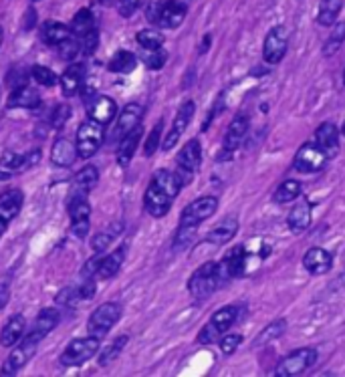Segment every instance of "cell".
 Masks as SVG:
<instances>
[{
  "label": "cell",
  "mask_w": 345,
  "mask_h": 377,
  "mask_svg": "<svg viewBox=\"0 0 345 377\" xmlns=\"http://www.w3.org/2000/svg\"><path fill=\"white\" fill-rule=\"evenodd\" d=\"M182 188H184V182L178 171H155L150 186L146 190V196H143V206H146L148 214L154 218H164L170 212L172 202Z\"/></svg>",
  "instance_id": "cell-1"
},
{
  "label": "cell",
  "mask_w": 345,
  "mask_h": 377,
  "mask_svg": "<svg viewBox=\"0 0 345 377\" xmlns=\"http://www.w3.org/2000/svg\"><path fill=\"white\" fill-rule=\"evenodd\" d=\"M220 287H223V278L218 274V262L214 260H208L200 269H196L188 280V291L196 301H204Z\"/></svg>",
  "instance_id": "cell-2"
},
{
  "label": "cell",
  "mask_w": 345,
  "mask_h": 377,
  "mask_svg": "<svg viewBox=\"0 0 345 377\" xmlns=\"http://www.w3.org/2000/svg\"><path fill=\"white\" fill-rule=\"evenodd\" d=\"M239 319V307L234 305H228V307L218 308L206 325L200 329V335H198V343L200 345H212L216 343L230 327L237 323Z\"/></svg>",
  "instance_id": "cell-3"
},
{
  "label": "cell",
  "mask_w": 345,
  "mask_h": 377,
  "mask_svg": "<svg viewBox=\"0 0 345 377\" xmlns=\"http://www.w3.org/2000/svg\"><path fill=\"white\" fill-rule=\"evenodd\" d=\"M121 317V305L118 303H104L95 308L87 321V329H89V335L97 337V339H104L105 335L109 333V329L120 321Z\"/></svg>",
  "instance_id": "cell-4"
},
{
  "label": "cell",
  "mask_w": 345,
  "mask_h": 377,
  "mask_svg": "<svg viewBox=\"0 0 345 377\" xmlns=\"http://www.w3.org/2000/svg\"><path fill=\"white\" fill-rule=\"evenodd\" d=\"M315 361H317V349H313V347H301V349H297V351H291L285 360L276 365L275 376H301V374H305V371L309 369Z\"/></svg>",
  "instance_id": "cell-5"
},
{
  "label": "cell",
  "mask_w": 345,
  "mask_h": 377,
  "mask_svg": "<svg viewBox=\"0 0 345 377\" xmlns=\"http://www.w3.org/2000/svg\"><path fill=\"white\" fill-rule=\"evenodd\" d=\"M104 139V125L93 120L85 121V123L79 127V131H77V152H79V157L89 159L91 155L97 154V150L101 148Z\"/></svg>",
  "instance_id": "cell-6"
},
{
  "label": "cell",
  "mask_w": 345,
  "mask_h": 377,
  "mask_svg": "<svg viewBox=\"0 0 345 377\" xmlns=\"http://www.w3.org/2000/svg\"><path fill=\"white\" fill-rule=\"evenodd\" d=\"M97 351H99V339L89 335V337H81V339L71 341L69 347L63 351V355H61L59 361H61V365H67V367L83 365L85 361L95 357Z\"/></svg>",
  "instance_id": "cell-7"
},
{
  "label": "cell",
  "mask_w": 345,
  "mask_h": 377,
  "mask_svg": "<svg viewBox=\"0 0 345 377\" xmlns=\"http://www.w3.org/2000/svg\"><path fill=\"white\" fill-rule=\"evenodd\" d=\"M328 159L329 155L315 141H307L299 148V152L295 155L293 168L301 173H313V171L323 170Z\"/></svg>",
  "instance_id": "cell-8"
},
{
  "label": "cell",
  "mask_w": 345,
  "mask_h": 377,
  "mask_svg": "<svg viewBox=\"0 0 345 377\" xmlns=\"http://www.w3.org/2000/svg\"><path fill=\"white\" fill-rule=\"evenodd\" d=\"M176 164H178V170L176 171L180 173L184 186L190 184L194 173L198 171L200 164H202V145H200V141H198V139H190V141L182 148V152L178 154Z\"/></svg>",
  "instance_id": "cell-9"
},
{
  "label": "cell",
  "mask_w": 345,
  "mask_h": 377,
  "mask_svg": "<svg viewBox=\"0 0 345 377\" xmlns=\"http://www.w3.org/2000/svg\"><path fill=\"white\" fill-rule=\"evenodd\" d=\"M218 210V200L214 196H202L192 200L180 214V226H198L208 220Z\"/></svg>",
  "instance_id": "cell-10"
},
{
  "label": "cell",
  "mask_w": 345,
  "mask_h": 377,
  "mask_svg": "<svg viewBox=\"0 0 345 377\" xmlns=\"http://www.w3.org/2000/svg\"><path fill=\"white\" fill-rule=\"evenodd\" d=\"M59 321H61V313H59L57 308H43V311L38 313V317H36L31 333L22 339V343H24V345H31V347H38V343L43 341L55 327L59 325Z\"/></svg>",
  "instance_id": "cell-11"
},
{
  "label": "cell",
  "mask_w": 345,
  "mask_h": 377,
  "mask_svg": "<svg viewBox=\"0 0 345 377\" xmlns=\"http://www.w3.org/2000/svg\"><path fill=\"white\" fill-rule=\"evenodd\" d=\"M38 159H41L38 150H35L33 154H15V152L2 154V157H0V180L13 178L15 173H20L27 168H33Z\"/></svg>",
  "instance_id": "cell-12"
},
{
  "label": "cell",
  "mask_w": 345,
  "mask_h": 377,
  "mask_svg": "<svg viewBox=\"0 0 345 377\" xmlns=\"http://www.w3.org/2000/svg\"><path fill=\"white\" fill-rule=\"evenodd\" d=\"M244 266H246V250H244V246L242 244L232 246L225 255V258L218 262V274L223 278V285H226L232 278L242 276L244 274Z\"/></svg>",
  "instance_id": "cell-13"
},
{
  "label": "cell",
  "mask_w": 345,
  "mask_h": 377,
  "mask_svg": "<svg viewBox=\"0 0 345 377\" xmlns=\"http://www.w3.org/2000/svg\"><path fill=\"white\" fill-rule=\"evenodd\" d=\"M285 52H287V31L283 27H273L262 43V59L269 65H276L283 61Z\"/></svg>",
  "instance_id": "cell-14"
},
{
  "label": "cell",
  "mask_w": 345,
  "mask_h": 377,
  "mask_svg": "<svg viewBox=\"0 0 345 377\" xmlns=\"http://www.w3.org/2000/svg\"><path fill=\"white\" fill-rule=\"evenodd\" d=\"M194 111H196V105H194V101L182 103V107H180V109H178V113H176V120H174L172 129H170V134L166 136L164 143H162V150H164V152H170V150L176 148V143L180 141V137L184 136V131L188 129L192 118H194Z\"/></svg>",
  "instance_id": "cell-15"
},
{
  "label": "cell",
  "mask_w": 345,
  "mask_h": 377,
  "mask_svg": "<svg viewBox=\"0 0 345 377\" xmlns=\"http://www.w3.org/2000/svg\"><path fill=\"white\" fill-rule=\"evenodd\" d=\"M141 115H143V107L139 103H129L123 107V111L120 113V120L115 123V129L111 134V139L120 143L123 137L127 136L129 131H134L136 127H139V121H141Z\"/></svg>",
  "instance_id": "cell-16"
},
{
  "label": "cell",
  "mask_w": 345,
  "mask_h": 377,
  "mask_svg": "<svg viewBox=\"0 0 345 377\" xmlns=\"http://www.w3.org/2000/svg\"><path fill=\"white\" fill-rule=\"evenodd\" d=\"M246 131H248V118L244 113H239L226 127L225 139H223V152H226L228 155H232V152H237L244 136H246Z\"/></svg>",
  "instance_id": "cell-17"
},
{
  "label": "cell",
  "mask_w": 345,
  "mask_h": 377,
  "mask_svg": "<svg viewBox=\"0 0 345 377\" xmlns=\"http://www.w3.org/2000/svg\"><path fill=\"white\" fill-rule=\"evenodd\" d=\"M303 266H305V271L309 274L319 276V274H325L331 271V266H333V257L329 255L325 248L313 246V248H309V250L305 252V257H303Z\"/></svg>",
  "instance_id": "cell-18"
},
{
  "label": "cell",
  "mask_w": 345,
  "mask_h": 377,
  "mask_svg": "<svg viewBox=\"0 0 345 377\" xmlns=\"http://www.w3.org/2000/svg\"><path fill=\"white\" fill-rule=\"evenodd\" d=\"M186 18V6L180 0H168L160 6V15H157V24L162 29H178Z\"/></svg>",
  "instance_id": "cell-19"
},
{
  "label": "cell",
  "mask_w": 345,
  "mask_h": 377,
  "mask_svg": "<svg viewBox=\"0 0 345 377\" xmlns=\"http://www.w3.org/2000/svg\"><path fill=\"white\" fill-rule=\"evenodd\" d=\"M313 141L325 152L328 155H333L339 148V131H337V125L333 121H325L321 123L317 129H315V137Z\"/></svg>",
  "instance_id": "cell-20"
},
{
  "label": "cell",
  "mask_w": 345,
  "mask_h": 377,
  "mask_svg": "<svg viewBox=\"0 0 345 377\" xmlns=\"http://www.w3.org/2000/svg\"><path fill=\"white\" fill-rule=\"evenodd\" d=\"M115 113H118V103L107 95L93 99L89 105V120L97 121L101 125H107L109 121L115 120Z\"/></svg>",
  "instance_id": "cell-21"
},
{
  "label": "cell",
  "mask_w": 345,
  "mask_h": 377,
  "mask_svg": "<svg viewBox=\"0 0 345 377\" xmlns=\"http://www.w3.org/2000/svg\"><path fill=\"white\" fill-rule=\"evenodd\" d=\"M77 145H73L67 137H59L55 143H52V150H51V162L55 166H59V168H69L75 164V159H77Z\"/></svg>",
  "instance_id": "cell-22"
},
{
  "label": "cell",
  "mask_w": 345,
  "mask_h": 377,
  "mask_svg": "<svg viewBox=\"0 0 345 377\" xmlns=\"http://www.w3.org/2000/svg\"><path fill=\"white\" fill-rule=\"evenodd\" d=\"M22 192L20 190H6L0 194V218L8 224L15 220L22 208Z\"/></svg>",
  "instance_id": "cell-23"
},
{
  "label": "cell",
  "mask_w": 345,
  "mask_h": 377,
  "mask_svg": "<svg viewBox=\"0 0 345 377\" xmlns=\"http://www.w3.org/2000/svg\"><path fill=\"white\" fill-rule=\"evenodd\" d=\"M311 202L305 198H297V204L291 208L289 216H287V224L293 232H303L305 228H309L311 224Z\"/></svg>",
  "instance_id": "cell-24"
},
{
  "label": "cell",
  "mask_w": 345,
  "mask_h": 377,
  "mask_svg": "<svg viewBox=\"0 0 345 377\" xmlns=\"http://www.w3.org/2000/svg\"><path fill=\"white\" fill-rule=\"evenodd\" d=\"M38 103H41V95H38L35 87L31 85H20L8 97V107L10 109H33Z\"/></svg>",
  "instance_id": "cell-25"
},
{
  "label": "cell",
  "mask_w": 345,
  "mask_h": 377,
  "mask_svg": "<svg viewBox=\"0 0 345 377\" xmlns=\"http://www.w3.org/2000/svg\"><path fill=\"white\" fill-rule=\"evenodd\" d=\"M83 77H85V69L83 65H71L63 77H61V91L65 97H75L81 87H83Z\"/></svg>",
  "instance_id": "cell-26"
},
{
  "label": "cell",
  "mask_w": 345,
  "mask_h": 377,
  "mask_svg": "<svg viewBox=\"0 0 345 377\" xmlns=\"http://www.w3.org/2000/svg\"><path fill=\"white\" fill-rule=\"evenodd\" d=\"M24 329H27V319H24L22 315H13V317L6 321V325L2 327L0 343H2L4 347H15V345L20 341Z\"/></svg>",
  "instance_id": "cell-27"
},
{
  "label": "cell",
  "mask_w": 345,
  "mask_h": 377,
  "mask_svg": "<svg viewBox=\"0 0 345 377\" xmlns=\"http://www.w3.org/2000/svg\"><path fill=\"white\" fill-rule=\"evenodd\" d=\"M141 134H143V129L136 127L134 131H129V134L120 141V148H118V164H120L121 168H125V166L132 162V157H134L136 150H138L139 141H141Z\"/></svg>",
  "instance_id": "cell-28"
},
{
  "label": "cell",
  "mask_w": 345,
  "mask_h": 377,
  "mask_svg": "<svg viewBox=\"0 0 345 377\" xmlns=\"http://www.w3.org/2000/svg\"><path fill=\"white\" fill-rule=\"evenodd\" d=\"M33 355H35V351L27 349L24 345H17L15 351L8 355V360L4 361L0 374H2V376H15V374H18V371L27 365V361L31 360Z\"/></svg>",
  "instance_id": "cell-29"
},
{
  "label": "cell",
  "mask_w": 345,
  "mask_h": 377,
  "mask_svg": "<svg viewBox=\"0 0 345 377\" xmlns=\"http://www.w3.org/2000/svg\"><path fill=\"white\" fill-rule=\"evenodd\" d=\"M97 180H99L97 168L95 166H85L75 176V184H73V194L71 196H87L91 190L95 188Z\"/></svg>",
  "instance_id": "cell-30"
},
{
  "label": "cell",
  "mask_w": 345,
  "mask_h": 377,
  "mask_svg": "<svg viewBox=\"0 0 345 377\" xmlns=\"http://www.w3.org/2000/svg\"><path fill=\"white\" fill-rule=\"evenodd\" d=\"M73 34L71 27H65L63 22H57V20H47L43 24V41L51 47H59L65 38H69Z\"/></svg>",
  "instance_id": "cell-31"
},
{
  "label": "cell",
  "mask_w": 345,
  "mask_h": 377,
  "mask_svg": "<svg viewBox=\"0 0 345 377\" xmlns=\"http://www.w3.org/2000/svg\"><path fill=\"white\" fill-rule=\"evenodd\" d=\"M125 255H127V246L115 248L109 257L101 258V264H99L97 274H99L101 278H111V276H115V274L120 273L121 264H123V260H125Z\"/></svg>",
  "instance_id": "cell-32"
},
{
  "label": "cell",
  "mask_w": 345,
  "mask_h": 377,
  "mask_svg": "<svg viewBox=\"0 0 345 377\" xmlns=\"http://www.w3.org/2000/svg\"><path fill=\"white\" fill-rule=\"evenodd\" d=\"M344 0H321L319 2V15H317V22L321 27H331L335 24V20L342 13Z\"/></svg>",
  "instance_id": "cell-33"
},
{
  "label": "cell",
  "mask_w": 345,
  "mask_h": 377,
  "mask_svg": "<svg viewBox=\"0 0 345 377\" xmlns=\"http://www.w3.org/2000/svg\"><path fill=\"white\" fill-rule=\"evenodd\" d=\"M301 182H297V180H285L279 188L275 190V194H273V202L275 204H289V202H295L299 196H301Z\"/></svg>",
  "instance_id": "cell-34"
},
{
  "label": "cell",
  "mask_w": 345,
  "mask_h": 377,
  "mask_svg": "<svg viewBox=\"0 0 345 377\" xmlns=\"http://www.w3.org/2000/svg\"><path fill=\"white\" fill-rule=\"evenodd\" d=\"M239 230V222L234 218H226L225 222H220L216 228L210 230L208 234V242H214V244H226L228 240H232V236L237 234Z\"/></svg>",
  "instance_id": "cell-35"
},
{
  "label": "cell",
  "mask_w": 345,
  "mask_h": 377,
  "mask_svg": "<svg viewBox=\"0 0 345 377\" xmlns=\"http://www.w3.org/2000/svg\"><path fill=\"white\" fill-rule=\"evenodd\" d=\"M138 65V59H136V55L129 51H118L113 57H111V61H109V71L111 73H132L134 69Z\"/></svg>",
  "instance_id": "cell-36"
},
{
  "label": "cell",
  "mask_w": 345,
  "mask_h": 377,
  "mask_svg": "<svg viewBox=\"0 0 345 377\" xmlns=\"http://www.w3.org/2000/svg\"><path fill=\"white\" fill-rule=\"evenodd\" d=\"M69 216L71 222L89 220V216H91V206L87 202V196H71Z\"/></svg>",
  "instance_id": "cell-37"
},
{
  "label": "cell",
  "mask_w": 345,
  "mask_h": 377,
  "mask_svg": "<svg viewBox=\"0 0 345 377\" xmlns=\"http://www.w3.org/2000/svg\"><path fill=\"white\" fill-rule=\"evenodd\" d=\"M285 327H287V321H285V319H276V321H273L271 325H267L262 331H260L259 335H257V339L253 341V345H255V347H260V345H267L269 341H273L276 337H281L283 331H285Z\"/></svg>",
  "instance_id": "cell-38"
},
{
  "label": "cell",
  "mask_w": 345,
  "mask_h": 377,
  "mask_svg": "<svg viewBox=\"0 0 345 377\" xmlns=\"http://www.w3.org/2000/svg\"><path fill=\"white\" fill-rule=\"evenodd\" d=\"M71 29H73V33L77 34V36L93 31V29H95V18L91 15V10H89V8H81V10L73 17Z\"/></svg>",
  "instance_id": "cell-39"
},
{
  "label": "cell",
  "mask_w": 345,
  "mask_h": 377,
  "mask_svg": "<svg viewBox=\"0 0 345 377\" xmlns=\"http://www.w3.org/2000/svg\"><path fill=\"white\" fill-rule=\"evenodd\" d=\"M138 43L141 49L146 51H155V49H162L164 45V34L157 33L154 29H146V31H139L138 33Z\"/></svg>",
  "instance_id": "cell-40"
},
{
  "label": "cell",
  "mask_w": 345,
  "mask_h": 377,
  "mask_svg": "<svg viewBox=\"0 0 345 377\" xmlns=\"http://www.w3.org/2000/svg\"><path fill=\"white\" fill-rule=\"evenodd\" d=\"M344 41H345V22H339V24H335V29H333L331 36L325 41V45H323V55H328V57L335 55V52L342 49Z\"/></svg>",
  "instance_id": "cell-41"
},
{
  "label": "cell",
  "mask_w": 345,
  "mask_h": 377,
  "mask_svg": "<svg viewBox=\"0 0 345 377\" xmlns=\"http://www.w3.org/2000/svg\"><path fill=\"white\" fill-rule=\"evenodd\" d=\"M121 232V224H113V228L111 230H104V232H97L93 240H91V246H93V250L95 252H104L105 248L113 242V239L118 236Z\"/></svg>",
  "instance_id": "cell-42"
},
{
  "label": "cell",
  "mask_w": 345,
  "mask_h": 377,
  "mask_svg": "<svg viewBox=\"0 0 345 377\" xmlns=\"http://www.w3.org/2000/svg\"><path fill=\"white\" fill-rule=\"evenodd\" d=\"M127 335H120L118 339H113V343L105 349L104 353H101V357H99V363L101 365H109L111 361H115L118 357H120V353L123 351V347L127 345Z\"/></svg>",
  "instance_id": "cell-43"
},
{
  "label": "cell",
  "mask_w": 345,
  "mask_h": 377,
  "mask_svg": "<svg viewBox=\"0 0 345 377\" xmlns=\"http://www.w3.org/2000/svg\"><path fill=\"white\" fill-rule=\"evenodd\" d=\"M59 57L61 59H65V61H71V59H75L79 51H81V43H79V36L73 33L69 38H65L59 47Z\"/></svg>",
  "instance_id": "cell-44"
},
{
  "label": "cell",
  "mask_w": 345,
  "mask_h": 377,
  "mask_svg": "<svg viewBox=\"0 0 345 377\" xmlns=\"http://www.w3.org/2000/svg\"><path fill=\"white\" fill-rule=\"evenodd\" d=\"M33 77H35L36 83L43 87H51L57 83L55 71H51L49 67H43V65H35V67H33Z\"/></svg>",
  "instance_id": "cell-45"
},
{
  "label": "cell",
  "mask_w": 345,
  "mask_h": 377,
  "mask_svg": "<svg viewBox=\"0 0 345 377\" xmlns=\"http://www.w3.org/2000/svg\"><path fill=\"white\" fill-rule=\"evenodd\" d=\"M162 129H164V123H162V121H157V123L154 125V129H152V134H150V136H148V139H146L143 154L148 155V157H152V155L155 154V150H157V145H160Z\"/></svg>",
  "instance_id": "cell-46"
},
{
  "label": "cell",
  "mask_w": 345,
  "mask_h": 377,
  "mask_svg": "<svg viewBox=\"0 0 345 377\" xmlns=\"http://www.w3.org/2000/svg\"><path fill=\"white\" fill-rule=\"evenodd\" d=\"M242 343V335L239 333H228L225 337H220V343H218V347H220V351L225 353V355H232L237 349H239V345Z\"/></svg>",
  "instance_id": "cell-47"
},
{
  "label": "cell",
  "mask_w": 345,
  "mask_h": 377,
  "mask_svg": "<svg viewBox=\"0 0 345 377\" xmlns=\"http://www.w3.org/2000/svg\"><path fill=\"white\" fill-rule=\"evenodd\" d=\"M69 115H71V107L67 105V103H61V105H57V107H55V111H52V115H51V125L55 127V129H61V127L67 123Z\"/></svg>",
  "instance_id": "cell-48"
},
{
  "label": "cell",
  "mask_w": 345,
  "mask_h": 377,
  "mask_svg": "<svg viewBox=\"0 0 345 377\" xmlns=\"http://www.w3.org/2000/svg\"><path fill=\"white\" fill-rule=\"evenodd\" d=\"M79 43H81V52H85V55L95 52L97 45H99V33H97V29H93V31H89V33H85V34H81V36H79Z\"/></svg>",
  "instance_id": "cell-49"
},
{
  "label": "cell",
  "mask_w": 345,
  "mask_h": 377,
  "mask_svg": "<svg viewBox=\"0 0 345 377\" xmlns=\"http://www.w3.org/2000/svg\"><path fill=\"white\" fill-rule=\"evenodd\" d=\"M166 61H168V52L162 51V49L148 51V55H146V65H148L150 69H154V71L164 67V65H166Z\"/></svg>",
  "instance_id": "cell-50"
},
{
  "label": "cell",
  "mask_w": 345,
  "mask_h": 377,
  "mask_svg": "<svg viewBox=\"0 0 345 377\" xmlns=\"http://www.w3.org/2000/svg\"><path fill=\"white\" fill-rule=\"evenodd\" d=\"M139 4H141V0H118V10L121 17L129 18L138 13Z\"/></svg>",
  "instance_id": "cell-51"
},
{
  "label": "cell",
  "mask_w": 345,
  "mask_h": 377,
  "mask_svg": "<svg viewBox=\"0 0 345 377\" xmlns=\"http://www.w3.org/2000/svg\"><path fill=\"white\" fill-rule=\"evenodd\" d=\"M95 292H97V285H95V280L87 278V280H83V283L79 285V289H77V297H79V299H91Z\"/></svg>",
  "instance_id": "cell-52"
},
{
  "label": "cell",
  "mask_w": 345,
  "mask_h": 377,
  "mask_svg": "<svg viewBox=\"0 0 345 377\" xmlns=\"http://www.w3.org/2000/svg\"><path fill=\"white\" fill-rule=\"evenodd\" d=\"M71 232L75 239H85L87 232H89V220H79V222H73L71 226Z\"/></svg>",
  "instance_id": "cell-53"
},
{
  "label": "cell",
  "mask_w": 345,
  "mask_h": 377,
  "mask_svg": "<svg viewBox=\"0 0 345 377\" xmlns=\"http://www.w3.org/2000/svg\"><path fill=\"white\" fill-rule=\"evenodd\" d=\"M99 264H101V257L91 258L85 266H83V274H85L87 278H93V276H95V273L99 271Z\"/></svg>",
  "instance_id": "cell-54"
},
{
  "label": "cell",
  "mask_w": 345,
  "mask_h": 377,
  "mask_svg": "<svg viewBox=\"0 0 345 377\" xmlns=\"http://www.w3.org/2000/svg\"><path fill=\"white\" fill-rule=\"evenodd\" d=\"M8 299H10V287H8V283H0V308L6 307Z\"/></svg>",
  "instance_id": "cell-55"
},
{
  "label": "cell",
  "mask_w": 345,
  "mask_h": 377,
  "mask_svg": "<svg viewBox=\"0 0 345 377\" xmlns=\"http://www.w3.org/2000/svg\"><path fill=\"white\" fill-rule=\"evenodd\" d=\"M35 10L29 8V10H27V20H24V31H31V29L35 27Z\"/></svg>",
  "instance_id": "cell-56"
},
{
  "label": "cell",
  "mask_w": 345,
  "mask_h": 377,
  "mask_svg": "<svg viewBox=\"0 0 345 377\" xmlns=\"http://www.w3.org/2000/svg\"><path fill=\"white\" fill-rule=\"evenodd\" d=\"M210 38H212V36H210V34H206V36H204V45H202V49H200V52L206 51L208 45H210Z\"/></svg>",
  "instance_id": "cell-57"
},
{
  "label": "cell",
  "mask_w": 345,
  "mask_h": 377,
  "mask_svg": "<svg viewBox=\"0 0 345 377\" xmlns=\"http://www.w3.org/2000/svg\"><path fill=\"white\" fill-rule=\"evenodd\" d=\"M4 230H6V222L0 218V239H2V234H4Z\"/></svg>",
  "instance_id": "cell-58"
},
{
  "label": "cell",
  "mask_w": 345,
  "mask_h": 377,
  "mask_svg": "<svg viewBox=\"0 0 345 377\" xmlns=\"http://www.w3.org/2000/svg\"><path fill=\"white\" fill-rule=\"evenodd\" d=\"M99 2H101V4H104V6H111V4H113V2H115V0H99Z\"/></svg>",
  "instance_id": "cell-59"
},
{
  "label": "cell",
  "mask_w": 345,
  "mask_h": 377,
  "mask_svg": "<svg viewBox=\"0 0 345 377\" xmlns=\"http://www.w3.org/2000/svg\"><path fill=\"white\" fill-rule=\"evenodd\" d=\"M2 36H4V33H2V29H0V45H2Z\"/></svg>",
  "instance_id": "cell-60"
},
{
  "label": "cell",
  "mask_w": 345,
  "mask_h": 377,
  "mask_svg": "<svg viewBox=\"0 0 345 377\" xmlns=\"http://www.w3.org/2000/svg\"><path fill=\"white\" fill-rule=\"evenodd\" d=\"M342 134H344V136H345V123H344V127H342Z\"/></svg>",
  "instance_id": "cell-61"
},
{
  "label": "cell",
  "mask_w": 345,
  "mask_h": 377,
  "mask_svg": "<svg viewBox=\"0 0 345 377\" xmlns=\"http://www.w3.org/2000/svg\"><path fill=\"white\" fill-rule=\"evenodd\" d=\"M344 85H345V71H344Z\"/></svg>",
  "instance_id": "cell-62"
},
{
  "label": "cell",
  "mask_w": 345,
  "mask_h": 377,
  "mask_svg": "<svg viewBox=\"0 0 345 377\" xmlns=\"http://www.w3.org/2000/svg\"><path fill=\"white\" fill-rule=\"evenodd\" d=\"M35 2H36V0H35Z\"/></svg>",
  "instance_id": "cell-63"
}]
</instances>
